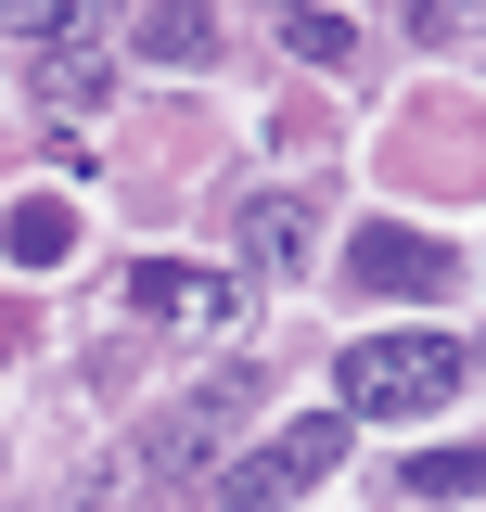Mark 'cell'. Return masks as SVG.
Returning <instances> with one entry per match:
<instances>
[{
	"label": "cell",
	"mask_w": 486,
	"mask_h": 512,
	"mask_svg": "<svg viewBox=\"0 0 486 512\" xmlns=\"http://www.w3.org/2000/svg\"><path fill=\"white\" fill-rule=\"evenodd\" d=\"M243 410H256V359H218V372H205V397L154 410V423H141V448H128L141 500H205V487L231 474V423H243Z\"/></svg>",
	"instance_id": "obj_1"
},
{
	"label": "cell",
	"mask_w": 486,
	"mask_h": 512,
	"mask_svg": "<svg viewBox=\"0 0 486 512\" xmlns=\"http://www.w3.org/2000/svg\"><path fill=\"white\" fill-rule=\"evenodd\" d=\"M461 384H474V359L448 333H359L333 359V423H435Z\"/></svg>",
	"instance_id": "obj_2"
},
{
	"label": "cell",
	"mask_w": 486,
	"mask_h": 512,
	"mask_svg": "<svg viewBox=\"0 0 486 512\" xmlns=\"http://www.w3.org/2000/svg\"><path fill=\"white\" fill-rule=\"evenodd\" d=\"M333 461H346V423H333V410H307V423H282V436L231 448V474H218L205 500H231V512H282V500H307Z\"/></svg>",
	"instance_id": "obj_3"
},
{
	"label": "cell",
	"mask_w": 486,
	"mask_h": 512,
	"mask_svg": "<svg viewBox=\"0 0 486 512\" xmlns=\"http://www.w3.org/2000/svg\"><path fill=\"white\" fill-rule=\"evenodd\" d=\"M128 308L167 320V333H192V346H243L256 282H243V269H141V282H128Z\"/></svg>",
	"instance_id": "obj_4"
},
{
	"label": "cell",
	"mask_w": 486,
	"mask_h": 512,
	"mask_svg": "<svg viewBox=\"0 0 486 512\" xmlns=\"http://www.w3.org/2000/svg\"><path fill=\"white\" fill-rule=\"evenodd\" d=\"M231 256H243V282L320 269V205H307V192H243L231 205Z\"/></svg>",
	"instance_id": "obj_5"
},
{
	"label": "cell",
	"mask_w": 486,
	"mask_h": 512,
	"mask_svg": "<svg viewBox=\"0 0 486 512\" xmlns=\"http://www.w3.org/2000/svg\"><path fill=\"white\" fill-rule=\"evenodd\" d=\"M346 282H371V295H448V256L423 231H359L346 244Z\"/></svg>",
	"instance_id": "obj_6"
},
{
	"label": "cell",
	"mask_w": 486,
	"mask_h": 512,
	"mask_svg": "<svg viewBox=\"0 0 486 512\" xmlns=\"http://www.w3.org/2000/svg\"><path fill=\"white\" fill-rule=\"evenodd\" d=\"M0 256H13V269H64V256H77V205H64V192H13V205H0Z\"/></svg>",
	"instance_id": "obj_7"
},
{
	"label": "cell",
	"mask_w": 486,
	"mask_h": 512,
	"mask_svg": "<svg viewBox=\"0 0 486 512\" xmlns=\"http://www.w3.org/2000/svg\"><path fill=\"white\" fill-rule=\"evenodd\" d=\"M141 64H218V26L205 13H141Z\"/></svg>",
	"instance_id": "obj_8"
},
{
	"label": "cell",
	"mask_w": 486,
	"mask_h": 512,
	"mask_svg": "<svg viewBox=\"0 0 486 512\" xmlns=\"http://www.w3.org/2000/svg\"><path fill=\"white\" fill-rule=\"evenodd\" d=\"M282 39H295L307 64H346V52H359V26H346V13H295V26H282Z\"/></svg>",
	"instance_id": "obj_9"
},
{
	"label": "cell",
	"mask_w": 486,
	"mask_h": 512,
	"mask_svg": "<svg viewBox=\"0 0 486 512\" xmlns=\"http://www.w3.org/2000/svg\"><path fill=\"white\" fill-rule=\"evenodd\" d=\"M410 487H423V500H448V512H461V500H474V448H435V461H423V474H410Z\"/></svg>",
	"instance_id": "obj_10"
}]
</instances>
